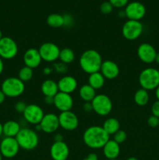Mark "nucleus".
Returning a JSON list of instances; mask_svg holds the SVG:
<instances>
[{
  "mask_svg": "<svg viewBox=\"0 0 159 160\" xmlns=\"http://www.w3.org/2000/svg\"><path fill=\"white\" fill-rule=\"evenodd\" d=\"M108 160H118L117 159H108Z\"/></svg>",
  "mask_w": 159,
  "mask_h": 160,
  "instance_id": "864d4df0",
  "label": "nucleus"
},
{
  "mask_svg": "<svg viewBox=\"0 0 159 160\" xmlns=\"http://www.w3.org/2000/svg\"><path fill=\"white\" fill-rule=\"evenodd\" d=\"M3 70H4V62H3V59L0 57V75L2 73Z\"/></svg>",
  "mask_w": 159,
  "mask_h": 160,
  "instance_id": "c03bdc74",
  "label": "nucleus"
},
{
  "mask_svg": "<svg viewBox=\"0 0 159 160\" xmlns=\"http://www.w3.org/2000/svg\"><path fill=\"white\" fill-rule=\"evenodd\" d=\"M59 127L67 131H75L79 126V119L73 112H62L59 115Z\"/></svg>",
  "mask_w": 159,
  "mask_h": 160,
  "instance_id": "ddd939ff",
  "label": "nucleus"
},
{
  "mask_svg": "<svg viewBox=\"0 0 159 160\" xmlns=\"http://www.w3.org/2000/svg\"><path fill=\"white\" fill-rule=\"evenodd\" d=\"M0 160H2V156L1 152H0Z\"/></svg>",
  "mask_w": 159,
  "mask_h": 160,
  "instance_id": "603ef678",
  "label": "nucleus"
},
{
  "mask_svg": "<svg viewBox=\"0 0 159 160\" xmlns=\"http://www.w3.org/2000/svg\"><path fill=\"white\" fill-rule=\"evenodd\" d=\"M158 127H159V126H158Z\"/></svg>",
  "mask_w": 159,
  "mask_h": 160,
  "instance_id": "5fc2aeb1",
  "label": "nucleus"
},
{
  "mask_svg": "<svg viewBox=\"0 0 159 160\" xmlns=\"http://www.w3.org/2000/svg\"><path fill=\"white\" fill-rule=\"evenodd\" d=\"M137 56L141 62L146 64H151L155 60L157 51L152 45L149 43H142L137 48Z\"/></svg>",
  "mask_w": 159,
  "mask_h": 160,
  "instance_id": "4468645a",
  "label": "nucleus"
},
{
  "mask_svg": "<svg viewBox=\"0 0 159 160\" xmlns=\"http://www.w3.org/2000/svg\"><path fill=\"white\" fill-rule=\"evenodd\" d=\"M59 59L65 65L72 63L75 59L74 52L70 48H62V49H60Z\"/></svg>",
  "mask_w": 159,
  "mask_h": 160,
  "instance_id": "c85d7f7f",
  "label": "nucleus"
},
{
  "mask_svg": "<svg viewBox=\"0 0 159 160\" xmlns=\"http://www.w3.org/2000/svg\"><path fill=\"white\" fill-rule=\"evenodd\" d=\"M151 113H152L153 116H155V117H158L159 118V101L157 100V101L154 102V103L151 106Z\"/></svg>",
  "mask_w": 159,
  "mask_h": 160,
  "instance_id": "e433bc0d",
  "label": "nucleus"
},
{
  "mask_svg": "<svg viewBox=\"0 0 159 160\" xmlns=\"http://www.w3.org/2000/svg\"><path fill=\"white\" fill-rule=\"evenodd\" d=\"M93 112L101 117L108 116L112 110V102L108 95L99 94L91 102Z\"/></svg>",
  "mask_w": 159,
  "mask_h": 160,
  "instance_id": "423d86ee",
  "label": "nucleus"
},
{
  "mask_svg": "<svg viewBox=\"0 0 159 160\" xmlns=\"http://www.w3.org/2000/svg\"><path fill=\"white\" fill-rule=\"evenodd\" d=\"M79 95L84 102H91L97 95L96 90L94 89L88 84H84L80 88Z\"/></svg>",
  "mask_w": 159,
  "mask_h": 160,
  "instance_id": "b1692460",
  "label": "nucleus"
},
{
  "mask_svg": "<svg viewBox=\"0 0 159 160\" xmlns=\"http://www.w3.org/2000/svg\"><path fill=\"white\" fill-rule=\"evenodd\" d=\"M155 96L157 98V100L159 101V86L155 89Z\"/></svg>",
  "mask_w": 159,
  "mask_h": 160,
  "instance_id": "49530a36",
  "label": "nucleus"
},
{
  "mask_svg": "<svg viewBox=\"0 0 159 160\" xmlns=\"http://www.w3.org/2000/svg\"><path fill=\"white\" fill-rule=\"evenodd\" d=\"M134 102L139 106H144L148 103L150 99V95L148 91L143 88H140L135 92L133 97Z\"/></svg>",
  "mask_w": 159,
  "mask_h": 160,
  "instance_id": "bb28decb",
  "label": "nucleus"
},
{
  "mask_svg": "<svg viewBox=\"0 0 159 160\" xmlns=\"http://www.w3.org/2000/svg\"><path fill=\"white\" fill-rule=\"evenodd\" d=\"M126 160H138V159H137L136 157H129V158H128Z\"/></svg>",
  "mask_w": 159,
  "mask_h": 160,
  "instance_id": "8fccbe9b",
  "label": "nucleus"
},
{
  "mask_svg": "<svg viewBox=\"0 0 159 160\" xmlns=\"http://www.w3.org/2000/svg\"><path fill=\"white\" fill-rule=\"evenodd\" d=\"M51 71H52V70H51V68H49V67H45V68L44 69V70H43V72L45 73V75L49 74V73H51Z\"/></svg>",
  "mask_w": 159,
  "mask_h": 160,
  "instance_id": "a18cd8bd",
  "label": "nucleus"
},
{
  "mask_svg": "<svg viewBox=\"0 0 159 160\" xmlns=\"http://www.w3.org/2000/svg\"><path fill=\"white\" fill-rule=\"evenodd\" d=\"M114 8H123L127 6L129 0H108Z\"/></svg>",
  "mask_w": 159,
  "mask_h": 160,
  "instance_id": "473e14b6",
  "label": "nucleus"
},
{
  "mask_svg": "<svg viewBox=\"0 0 159 160\" xmlns=\"http://www.w3.org/2000/svg\"><path fill=\"white\" fill-rule=\"evenodd\" d=\"M20 130V123L15 120H9L3 123V134L6 137L16 138Z\"/></svg>",
  "mask_w": 159,
  "mask_h": 160,
  "instance_id": "5701e85b",
  "label": "nucleus"
},
{
  "mask_svg": "<svg viewBox=\"0 0 159 160\" xmlns=\"http://www.w3.org/2000/svg\"><path fill=\"white\" fill-rule=\"evenodd\" d=\"M45 102L47 105H54V97H45Z\"/></svg>",
  "mask_w": 159,
  "mask_h": 160,
  "instance_id": "a19ab883",
  "label": "nucleus"
},
{
  "mask_svg": "<svg viewBox=\"0 0 159 160\" xmlns=\"http://www.w3.org/2000/svg\"><path fill=\"white\" fill-rule=\"evenodd\" d=\"M23 118L31 124H39L45 116L43 109L37 104L27 105L23 113Z\"/></svg>",
  "mask_w": 159,
  "mask_h": 160,
  "instance_id": "9d476101",
  "label": "nucleus"
},
{
  "mask_svg": "<svg viewBox=\"0 0 159 160\" xmlns=\"http://www.w3.org/2000/svg\"><path fill=\"white\" fill-rule=\"evenodd\" d=\"M23 60L26 67L31 69H35L41 65L42 59L39 53L38 49L34 48H28L24 52L23 56Z\"/></svg>",
  "mask_w": 159,
  "mask_h": 160,
  "instance_id": "a211bd4d",
  "label": "nucleus"
},
{
  "mask_svg": "<svg viewBox=\"0 0 159 160\" xmlns=\"http://www.w3.org/2000/svg\"><path fill=\"white\" fill-rule=\"evenodd\" d=\"M54 106L61 112L70 111L73 106V99L71 95L59 92L54 97Z\"/></svg>",
  "mask_w": 159,
  "mask_h": 160,
  "instance_id": "2eb2a0df",
  "label": "nucleus"
},
{
  "mask_svg": "<svg viewBox=\"0 0 159 160\" xmlns=\"http://www.w3.org/2000/svg\"><path fill=\"white\" fill-rule=\"evenodd\" d=\"M20 148L16 138L5 137L0 142V152L2 157L11 159L18 154Z\"/></svg>",
  "mask_w": 159,
  "mask_h": 160,
  "instance_id": "1a4fd4ad",
  "label": "nucleus"
},
{
  "mask_svg": "<svg viewBox=\"0 0 159 160\" xmlns=\"http://www.w3.org/2000/svg\"><path fill=\"white\" fill-rule=\"evenodd\" d=\"M100 72L105 79L113 80L119 74V67L118 64L112 60H104L101 64Z\"/></svg>",
  "mask_w": 159,
  "mask_h": 160,
  "instance_id": "6ab92c4d",
  "label": "nucleus"
},
{
  "mask_svg": "<svg viewBox=\"0 0 159 160\" xmlns=\"http://www.w3.org/2000/svg\"><path fill=\"white\" fill-rule=\"evenodd\" d=\"M3 134V124L0 122V137Z\"/></svg>",
  "mask_w": 159,
  "mask_h": 160,
  "instance_id": "de8ad7c7",
  "label": "nucleus"
},
{
  "mask_svg": "<svg viewBox=\"0 0 159 160\" xmlns=\"http://www.w3.org/2000/svg\"><path fill=\"white\" fill-rule=\"evenodd\" d=\"M102 57L95 49H87L82 53L80 58V67L88 74L99 72L102 64Z\"/></svg>",
  "mask_w": 159,
  "mask_h": 160,
  "instance_id": "f03ea898",
  "label": "nucleus"
},
{
  "mask_svg": "<svg viewBox=\"0 0 159 160\" xmlns=\"http://www.w3.org/2000/svg\"><path fill=\"white\" fill-rule=\"evenodd\" d=\"M147 124L151 128H157L159 126V118L155 116H150L147 119Z\"/></svg>",
  "mask_w": 159,
  "mask_h": 160,
  "instance_id": "72a5a7b5",
  "label": "nucleus"
},
{
  "mask_svg": "<svg viewBox=\"0 0 159 160\" xmlns=\"http://www.w3.org/2000/svg\"><path fill=\"white\" fill-rule=\"evenodd\" d=\"M83 160H98V156H97L96 153L92 152V153H90L87 157L84 158Z\"/></svg>",
  "mask_w": 159,
  "mask_h": 160,
  "instance_id": "ea45409f",
  "label": "nucleus"
},
{
  "mask_svg": "<svg viewBox=\"0 0 159 160\" xmlns=\"http://www.w3.org/2000/svg\"><path fill=\"white\" fill-rule=\"evenodd\" d=\"M124 12L128 20L140 21L146 14V8L140 2H131L126 6Z\"/></svg>",
  "mask_w": 159,
  "mask_h": 160,
  "instance_id": "f8f14e48",
  "label": "nucleus"
},
{
  "mask_svg": "<svg viewBox=\"0 0 159 160\" xmlns=\"http://www.w3.org/2000/svg\"><path fill=\"white\" fill-rule=\"evenodd\" d=\"M63 141V137L61 134H56L54 136V142H62Z\"/></svg>",
  "mask_w": 159,
  "mask_h": 160,
  "instance_id": "79ce46f5",
  "label": "nucleus"
},
{
  "mask_svg": "<svg viewBox=\"0 0 159 160\" xmlns=\"http://www.w3.org/2000/svg\"><path fill=\"white\" fill-rule=\"evenodd\" d=\"M83 109L86 112H90L93 111V106H92L91 102H84L83 106Z\"/></svg>",
  "mask_w": 159,
  "mask_h": 160,
  "instance_id": "58836bf2",
  "label": "nucleus"
},
{
  "mask_svg": "<svg viewBox=\"0 0 159 160\" xmlns=\"http://www.w3.org/2000/svg\"><path fill=\"white\" fill-rule=\"evenodd\" d=\"M154 62H155L156 63L158 64V65H159V52H157V55H156L155 60H154Z\"/></svg>",
  "mask_w": 159,
  "mask_h": 160,
  "instance_id": "09e8293b",
  "label": "nucleus"
},
{
  "mask_svg": "<svg viewBox=\"0 0 159 160\" xmlns=\"http://www.w3.org/2000/svg\"><path fill=\"white\" fill-rule=\"evenodd\" d=\"M6 96L5 95V94L2 92V90H0V105L4 102L5 99H6Z\"/></svg>",
  "mask_w": 159,
  "mask_h": 160,
  "instance_id": "37998d69",
  "label": "nucleus"
},
{
  "mask_svg": "<svg viewBox=\"0 0 159 160\" xmlns=\"http://www.w3.org/2000/svg\"><path fill=\"white\" fill-rule=\"evenodd\" d=\"M33 75H34L33 69L24 66V67H21L20 70H19L18 78L20 80V81H23V83H26V82H28V81H30L31 79H32Z\"/></svg>",
  "mask_w": 159,
  "mask_h": 160,
  "instance_id": "c756f323",
  "label": "nucleus"
},
{
  "mask_svg": "<svg viewBox=\"0 0 159 160\" xmlns=\"http://www.w3.org/2000/svg\"><path fill=\"white\" fill-rule=\"evenodd\" d=\"M50 156L53 160H66L70 156V148L64 141L55 142L50 148Z\"/></svg>",
  "mask_w": 159,
  "mask_h": 160,
  "instance_id": "f3484780",
  "label": "nucleus"
},
{
  "mask_svg": "<svg viewBox=\"0 0 159 160\" xmlns=\"http://www.w3.org/2000/svg\"><path fill=\"white\" fill-rule=\"evenodd\" d=\"M109 139L110 135L104 131V128L97 125L89 127L83 134L84 143L92 149L102 148Z\"/></svg>",
  "mask_w": 159,
  "mask_h": 160,
  "instance_id": "f257e3e1",
  "label": "nucleus"
},
{
  "mask_svg": "<svg viewBox=\"0 0 159 160\" xmlns=\"http://www.w3.org/2000/svg\"><path fill=\"white\" fill-rule=\"evenodd\" d=\"M57 83L59 92L70 94V95L76 90L78 86V83L76 78H73V76H70V75L63 76L59 80Z\"/></svg>",
  "mask_w": 159,
  "mask_h": 160,
  "instance_id": "aec40b11",
  "label": "nucleus"
},
{
  "mask_svg": "<svg viewBox=\"0 0 159 160\" xmlns=\"http://www.w3.org/2000/svg\"><path fill=\"white\" fill-rule=\"evenodd\" d=\"M103 154L107 159H115L120 154V145L113 139H109L102 148Z\"/></svg>",
  "mask_w": 159,
  "mask_h": 160,
  "instance_id": "412c9836",
  "label": "nucleus"
},
{
  "mask_svg": "<svg viewBox=\"0 0 159 160\" xmlns=\"http://www.w3.org/2000/svg\"><path fill=\"white\" fill-rule=\"evenodd\" d=\"M3 38V35H2V31L0 30V40H1L2 38Z\"/></svg>",
  "mask_w": 159,
  "mask_h": 160,
  "instance_id": "3c124183",
  "label": "nucleus"
},
{
  "mask_svg": "<svg viewBox=\"0 0 159 160\" xmlns=\"http://www.w3.org/2000/svg\"><path fill=\"white\" fill-rule=\"evenodd\" d=\"M113 6L108 1L104 2L101 3V6H100V10L104 15H107V14L111 13L113 10Z\"/></svg>",
  "mask_w": 159,
  "mask_h": 160,
  "instance_id": "2f4dec72",
  "label": "nucleus"
},
{
  "mask_svg": "<svg viewBox=\"0 0 159 160\" xmlns=\"http://www.w3.org/2000/svg\"><path fill=\"white\" fill-rule=\"evenodd\" d=\"M20 148L26 151L35 149L39 144V137L37 131L31 128H21L16 136Z\"/></svg>",
  "mask_w": 159,
  "mask_h": 160,
  "instance_id": "7ed1b4c3",
  "label": "nucleus"
},
{
  "mask_svg": "<svg viewBox=\"0 0 159 160\" xmlns=\"http://www.w3.org/2000/svg\"><path fill=\"white\" fill-rule=\"evenodd\" d=\"M42 60L45 62H55L59 59L60 48L52 42H45L38 48Z\"/></svg>",
  "mask_w": 159,
  "mask_h": 160,
  "instance_id": "9b49d317",
  "label": "nucleus"
},
{
  "mask_svg": "<svg viewBox=\"0 0 159 160\" xmlns=\"http://www.w3.org/2000/svg\"><path fill=\"white\" fill-rule=\"evenodd\" d=\"M26 106H27V105H26L24 102L19 101L15 104L14 109H15V110L17 111V112H19V113H23Z\"/></svg>",
  "mask_w": 159,
  "mask_h": 160,
  "instance_id": "f704fd0d",
  "label": "nucleus"
},
{
  "mask_svg": "<svg viewBox=\"0 0 159 160\" xmlns=\"http://www.w3.org/2000/svg\"><path fill=\"white\" fill-rule=\"evenodd\" d=\"M143 31V26L141 22L138 20H128L123 24L122 34L126 40L134 41L140 37Z\"/></svg>",
  "mask_w": 159,
  "mask_h": 160,
  "instance_id": "0eeeda50",
  "label": "nucleus"
},
{
  "mask_svg": "<svg viewBox=\"0 0 159 160\" xmlns=\"http://www.w3.org/2000/svg\"><path fill=\"white\" fill-rule=\"evenodd\" d=\"M1 90L6 97L17 98L23 95L25 91V83L16 77H9L2 81Z\"/></svg>",
  "mask_w": 159,
  "mask_h": 160,
  "instance_id": "39448f33",
  "label": "nucleus"
},
{
  "mask_svg": "<svg viewBox=\"0 0 159 160\" xmlns=\"http://www.w3.org/2000/svg\"><path fill=\"white\" fill-rule=\"evenodd\" d=\"M126 138H127V134L123 130H118L115 134H113V140L119 145L125 142Z\"/></svg>",
  "mask_w": 159,
  "mask_h": 160,
  "instance_id": "7c9ffc66",
  "label": "nucleus"
},
{
  "mask_svg": "<svg viewBox=\"0 0 159 160\" xmlns=\"http://www.w3.org/2000/svg\"><path fill=\"white\" fill-rule=\"evenodd\" d=\"M47 24L52 28H59L63 27L64 19L63 16L59 13H51L47 17Z\"/></svg>",
  "mask_w": 159,
  "mask_h": 160,
  "instance_id": "cd10ccee",
  "label": "nucleus"
},
{
  "mask_svg": "<svg viewBox=\"0 0 159 160\" xmlns=\"http://www.w3.org/2000/svg\"><path fill=\"white\" fill-rule=\"evenodd\" d=\"M55 69L56 71L61 73H65L67 70L66 65L62 62H57V63L55 64Z\"/></svg>",
  "mask_w": 159,
  "mask_h": 160,
  "instance_id": "4c0bfd02",
  "label": "nucleus"
},
{
  "mask_svg": "<svg viewBox=\"0 0 159 160\" xmlns=\"http://www.w3.org/2000/svg\"><path fill=\"white\" fill-rule=\"evenodd\" d=\"M64 19V27H66V28H70L72 27L73 24V17H72L70 14H65L63 16Z\"/></svg>",
  "mask_w": 159,
  "mask_h": 160,
  "instance_id": "c9c22d12",
  "label": "nucleus"
},
{
  "mask_svg": "<svg viewBox=\"0 0 159 160\" xmlns=\"http://www.w3.org/2000/svg\"><path fill=\"white\" fill-rule=\"evenodd\" d=\"M139 84L141 88L147 91L155 90L159 86V70L153 67H148L140 72Z\"/></svg>",
  "mask_w": 159,
  "mask_h": 160,
  "instance_id": "20e7f679",
  "label": "nucleus"
},
{
  "mask_svg": "<svg viewBox=\"0 0 159 160\" xmlns=\"http://www.w3.org/2000/svg\"><path fill=\"white\" fill-rule=\"evenodd\" d=\"M101 127L109 135H113L118 130H120V123L116 118L111 117L104 120Z\"/></svg>",
  "mask_w": 159,
  "mask_h": 160,
  "instance_id": "a878e982",
  "label": "nucleus"
},
{
  "mask_svg": "<svg viewBox=\"0 0 159 160\" xmlns=\"http://www.w3.org/2000/svg\"><path fill=\"white\" fill-rule=\"evenodd\" d=\"M39 124L41 128V131L43 132L46 134L55 133L59 128V116L55 113L45 114Z\"/></svg>",
  "mask_w": 159,
  "mask_h": 160,
  "instance_id": "dca6fc26",
  "label": "nucleus"
},
{
  "mask_svg": "<svg viewBox=\"0 0 159 160\" xmlns=\"http://www.w3.org/2000/svg\"><path fill=\"white\" fill-rule=\"evenodd\" d=\"M104 83H105V78L100 71L89 74L88 84L95 90L101 89L104 86Z\"/></svg>",
  "mask_w": 159,
  "mask_h": 160,
  "instance_id": "393cba45",
  "label": "nucleus"
},
{
  "mask_svg": "<svg viewBox=\"0 0 159 160\" xmlns=\"http://www.w3.org/2000/svg\"><path fill=\"white\" fill-rule=\"evenodd\" d=\"M41 90L45 97H55L59 92L58 83L51 79H46L42 82Z\"/></svg>",
  "mask_w": 159,
  "mask_h": 160,
  "instance_id": "4be33fe9",
  "label": "nucleus"
},
{
  "mask_svg": "<svg viewBox=\"0 0 159 160\" xmlns=\"http://www.w3.org/2000/svg\"><path fill=\"white\" fill-rule=\"evenodd\" d=\"M18 53L17 43L10 37H3L0 40V57L2 59H12Z\"/></svg>",
  "mask_w": 159,
  "mask_h": 160,
  "instance_id": "6e6552de",
  "label": "nucleus"
}]
</instances>
